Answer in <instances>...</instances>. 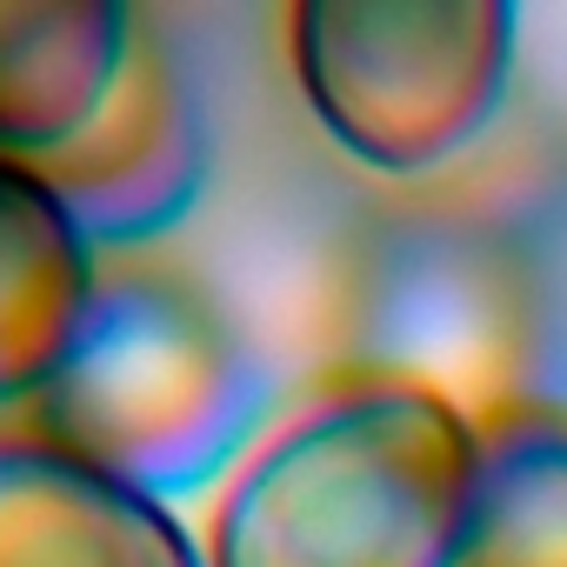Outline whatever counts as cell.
<instances>
[{
  "mask_svg": "<svg viewBox=\"0 0 567 567\" xmlns=\"http://www.w3.org/2000/svg\"><path fill=\"white\" fill-rule=\"evenodd\" d=\"M474 414L414 374H348L274 421L220 481L207 567H454Z\"/></svg>",
  "mask_w": 567,
  "mask_h": 567,
  "instance_id": "cell-1",
  "label": "cell"
},
{
  "mask_svg": "<svg viewBox=\"0 0 567 567\" xmlns=\"http://www.w3.org/2000/svg\"><path fill=\"white\" fill-rule=\"evenodd\" d=\"M254 408L260 368L234 315L187 267L134 247L101 260L28 427L141 494H181L234 461Z\"/></svg>",
  "mask_w": 567,
  "mask_h": 567,
  "instance_id": "cell-2",
  "label": "cell"
},
{
  "mask_svg": "<svg viewBox=\"0 0 567 567\" xmlns=\"http://www.w3.org/2000/svg\"><path fill=\"white\" fill-rule=\"evenodd\" d=\"M288 68L308 114L374 174L454 161L514 74V8L501 0H301Z\"/></svg>",
  "mask_w": 567,
  "mask_h": 567,
  "instance_id": "cell-3",
  "label": "cell"
},
{
  "mask_svg": "<svg viewBox=\"0 0 567 567\" xmlns=\"http://www.w3.org/2000/svg\"><path fill=\"white\" fill-rule=\"evenodd\" d=\"M94 247H147L207 181V114L161 14L134 8V34L101 114L54 154L28 161Z\"/></svg>",
  "mask_w": 567,
  "mask_h": 567,
  "instance_id": "cell-4",
  "label": "cell"
},
{
  "mask_svg": "<svg viewBox=\"0 0 567 567\" xmlns=\"http://www.w3.org/2000/svg\"><path fill=\"white\" fill-rule=\"evenodd\" d=\"M0 567H207V554L161 494L0 427Z\"/></svg>",
  "mask_w": 567,
  "mask_h": 567,
  "instance_id": "cell-5",
  "label": "cell"
},
{
  "mask_svg": "<svg viewBox=\"0 0 567 567\" xmlns=\"http://www.w3.org/2000/svg\"><path fill=\"white\" fill-rule=\"evenodd\" d=\"M94 240L48 194L28 161L0 154V408H28L61 368L87 295H94Z\"/></svg>",
  "mask_w": 567,
  "mask_h": 567,
  "instance_id": "cell-6",
  "label": "cell"
},
{
  "mask_svg": "<svg viewBox=\"0 0 567 567\" xmlns=\"http://www.w3.org/2000/svg\"><path fill=\"white\" fill-rule=\"evenodd\" d=\"M134 8L107 0H0V154L41 161L107 101Z\"/></svg>",
  "mask_w": 567,
  "mask_h": 567,
  "instance_id": "cell-7",
  "label": "cell"
},
{
  "mask_svg": "<svg viewBox=\"0 0 567 567\" xmlns=\"http://www.w3.org/2000/svg\"><path fill=\"white\" fill-rule=\"evenodd\" d=\"M454 567H567V408L474 414V487Z\"/></svg>",
  "mask_w": 567,
  "mask_h": 567,
  "instance_id": "cell-8",
  "label": "cell"
}]
</instances>
